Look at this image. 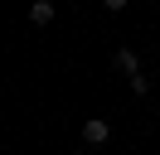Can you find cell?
I'll return each mask as SVG.
<instances>
[{"label": "cell", "mask_w": 160, "mask_h": 155, "mask_svg": "<svg viewBox=\"0 0 160 155\" xmlns=\"http://www.w3.org/2000/svg\"><path fill=\"white\" fill-rule=\"evenodd\" d=\"M82 141L97 150V145H107V141H112V126L102 121V116H88V121H82Z\"/></svg>", "instance_id": "cell-1"}, {"label": "cell", "mask_w": 160, "mask_h": 155, "mask_svg": "<svg viewBox=\"0 0 160 155\" xmlns=\"http://www.w3.org/2000/svg\"><path fill=\"white\" fill-rule=\"evenodd\" d=\"M29 19H34V24H53V0H34V5H29Z\"/></svg>", "instance_id": "cell-2"}, {"label": "cell", "mask_w": 160, "mask_h": 155, "mask_svg": "<svg viewBox=\"0 0 160 155\" xmlns=\"http://www.w3.org/2000/svg\"><path fill=\"white\" fill-rule=\"evenodd\" d=\"M117 68L121 73H141V53L136 48H117Z\"/></svg>", "instance_id": "cell-3"}, {"label": "cell", "mask_w": 160, "mask_h": 155, "mask_svg": "<svg viewBox=\"0 0 160 155\" xmlns=\"http://www.w3.org/2000/svg\"><path fill=\"white\" fill-rule=\"evenodd\" d=\"M131 92H136V97H146V92H150V78H141V73H131Z\"/></svg>", "instance_id": "cell-4"}, {"label": "cell", "mask_w": 160, "mask_h": 155, "mask_svg": "<svg viewBox=\"0 0 160 155\" xmlns=\"http://www.w3.org/2000/svg\"><path fill=\"white\" fill-rule=\"evenodd\" d=\"M102 5H107V10H112V15H117V10H126V5H131V0H102Z\"/></svg>", "instance_id": "cell-5"}, {"label": "cell", "mask_w": 160, "mask_h": 155, "mask_svg": "<svg viewBox=\"0 0 160 155\" xmlns=\"http://www.w3.org/2000/svg\"><path fill=\"white\" fill-rule=\"evenodd\" d=\"M68 155H88V150H68Z\"/></svg>", "instance_id": "cell-6"}]
</instances>
